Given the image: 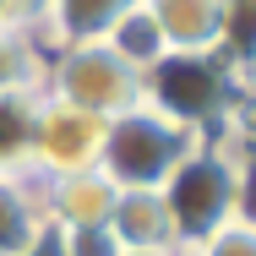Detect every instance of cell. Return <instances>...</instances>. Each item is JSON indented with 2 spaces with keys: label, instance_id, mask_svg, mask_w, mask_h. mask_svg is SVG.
<instances>
[{
  "label": "cell",
  "instance_id": "6da1fadb",
  "mask_svg": "<svg viewBox=\"0 0 256 256\" xmlns=\"http://www.w3.org/2000/svg\"><path fill=\"white\" fill-rule=\"evenodd\" d=\"M202 148H207V136L196 126H186L180 114L142 98L136 109H126L104 126L98 174L114 191H164L186 169V158L202 153Z\"/></svg>",
  "mask_w": 256,
  "mask_h": 256
},
{
  "label": "cell",
  "instance_id": "7a4b0ae2",
  "mask_svg": "<svg viewBox=\"0 0 256 256\" xmlns=\"http://www.w3.org/2000/svg\"><path fill=\"white\" fill-rule=\"evenodd\" d=\"M164 196L180 229V251H191L229 218H246V120H229L224 131H212L207 148L191 153L186 169L164 186Z\"/></svg>",
  "mask_w": 256,
  "mask_h": 256
},
{
  "label": "cell",
  "instance_id": "3957f363",
  "mask_svg": "<svg viewBox=\"0 0 256 256\" xmlns=\"http://www.w3.org/2000/svg\"><path fill=\"white\" fill-rule=\"evenodd\" d=\"M44 93L60 98V104H76V109H88L98 120H114V114L142 104L148 76L131 71L104 38H88V44L50 50V60H44Z\"/></svg>",
  "mask_w": 256,
  "mask_h": 256
},
{
  "label": "cell",
  "instance_id": "277c9868",
  "mask_svg": "<svg viewBox=\"0 0 256 256\" xmlns=\"http://www.w3.org/2000/svg\"><path fill=\"white\" fill-rule=\"evenodd\" d=\"M104 126H109V120L76 109V104H60V98H50V93H38L33 126H28V174H38V180H66V174L98 169Z\"/></svg>",
  "mask_w": 256,
  "mask_h": 256
},
{
  "label": "cell",
  "instance_id": "5b68a950",
  "mask_svg": "<svg viewBox=\"0 0 256 256\" xmlns=\"http://www.w3.org/2000/svg\"><path fill=\"white\" fill-rule=\"evenodd\" d=\"M169 54H224L229 0H142Z\"/></svg>",
  "mask_w": 256,
  "mask_h": 256
},
{
  "label": "cell",
  "instance_id": "8992f818",
  "mask_svg": "<svg viewBox=\"0 0 256 256\" xmlns=\"http://www.w3.org/2000/svg\"><path fill=\"white\" fill-rule=\"evenodd\" d=\"M109 234L120 251H180V229L164 191H120L109 207Z\"/></svg>",
  "mask_w": 256,
  "mask_h": 256
},
{
  "label": "cell",
  "instance_id": "52a82bcc",
  "mask_svg": "<svg viewBox=\"0 0 256 256\" xmlns=\"http://www.w3.org/2000/svg\"><path fill=\"white\" fill-rule=\"evenodd\" d=\"M114 196L120 191L98 169H82V174H66V180H44V224H54V229H98V224H109Z\"/></svg>",
  "mask_w": 256,
  "mask_h": 256
},
{
  "label": "cell",
  "instance_id": "ba28073f",
  "mask_svg": "<svg viewBox=\"0 0 256 256\" xmlns=\"http://www.w3.org/2000/svg\"><path fill=\"white\" fill-rule=\"evenodd\" d=\"M142 0H50V16H44V50L60 44H88L104 38L126 11H136Z\"/></svg>",
  "mask_w": 256,
  "mask_h": 256
},
{
  "label": "cell",
  "instance_id": "9c48e42d",
  "mask_svg": "<svg viewBox=\"0 0 256 256\" xmlns=\"http://www.w3.org/2000/svg\"><path fill=\"white\" fill-rule=\"evenodd\" d=\"M44 229V180L28 169L0 174V256H16Z\"/></svg>",
  "mask_w": 256,
  "mask_h": 256
},
{
  "label": "cell",
  "instance_id": "30bf717a",
  "mask_svg": "<svg viewBox=\"0 0 256 256\" xmlns=\"http://www.w3.org/2000/svg\"><path fill=\"white\" fill-rule=\"evenodd\" d=\"M104 44L120 54L131 71H142V76H148V71H158V66L169 60V50H164V38H158V28L148 22V11H142V6H136V11H126V16L104 33Z\"/></svg>",
  "mask_w": 256,
  "mask_h": 256
},
{
  "label": "cell",
  "instance_id": "8fae6325",
  "mask_svg": "<svg viewBox=\"0 0 256 256\" xmlns=\"http://www.w3.org/2000/svg\"><path fill=\"white\" fill-rule=\"evenodd\" d=\"M44 60L50 50L28 33H0V98L11 93H44Z\"/></svg>",
  "mask_w": 256,
  "mask_h": 256
},
{
  "label": "cell",
  "instance_id": "7c38bea8",
  "mask_svg": "<svg viewBox=\"0 0 256 256\" xmlns=\"http://www.w3.org/2000/svg\"><path fill=\"white\" fill-rule=\"evenodd\" d=\"M38 93H11L0 98V174L28 169V126H33Z\"/></svg>",
  "mask_w": 256,
  "mask_h": 256
},
{
  "label": "cell",
  "instance_id": "4fadbf2b",
  "mask_svg": "<svg viewBox=\"0 0 256 256\" xmlns=\"http://www.w3.org/2000/svg\"><path fill=\"white\" fill-rule=\"evenodd\" d=\"M180 256H256V224L251 218H229L224 229H212L207 240H196Z\"/></svg>",
  "mask_w": 256,
  "mask_h": 256
},
{
  "label": "cell",
  "instance_id": "5bb4252c",
  "mask_svg": "<svg viewBox=\"0 0 256 256\" xmlns=\"http://www.w3.org/2000/svg\"><path fill=\"white\" fill-rule=\"evenodd\" d=\"M44 16L50 0H0V33H28L44 44Z\"/></svg>",
  "mask_w": 256,
  "mask_h": 256
},
{
  "label": "cell",
  "instance_id": "9a60e30c",
  "mask_svg": "<svg viewBox=\"0 0 256 256\" xmlns=\"http://www.w3.org/2000/svg\"><path fill=\"white\" fill-rule=\"evenodd\" d=\"M60 246H66V256H120V240L109 234V224H98V229H60Z\"/></svg>",
  "mask_w": 256,
  "mask_h": 256
},
{
  "label": "cell",
  "instance_id": "2e32d148",
  "mask_svg": "<svg viewBox=\"0 0 256 256\" xmlns=\"http://www.w3.org/2000/svg\"><path fill=\"white\" fill-rule=\"evenodd\" d=\"M16 256H66V246H60V229H54V224H44V229H38V234H33V240H28Z\"/></svg>",
  "mask_w": 256,
  "mask_h": 256
},
{
  "label": "cell",
  "instance_id": "e0dca14e",
  "mask_svg": "<svg viewBox=\"0 0 256 256\" xmlns=\"http://www.w3.org/2000/svg\"><path fill=\"white\" fill-rule=\"evenodd\" d=\"M120 256H180V251H120Z\"/></svg>",
  "mask_w": 256,
  "mask_h": 256
}]
</instances>
